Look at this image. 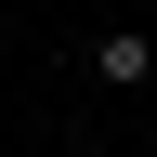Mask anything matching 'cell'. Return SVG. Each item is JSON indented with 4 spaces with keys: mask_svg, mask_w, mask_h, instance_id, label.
<instances>
[{
    "mask_svg": "<svg viewBox=\"0 0 157 157\" xmlns=\"http://www.w3.org/2000/svg\"><path fill=\"white\" fill-rule=\"evenodd\" d=\"M92 78H118V92H131V78H157V52H144V26H105V39H92Z\"/></svg>",
    "mask_w": 157,
    "mask_h": 157,
    "instance_id": "obj_1",
    "label": "cell"
}]
</instances>
